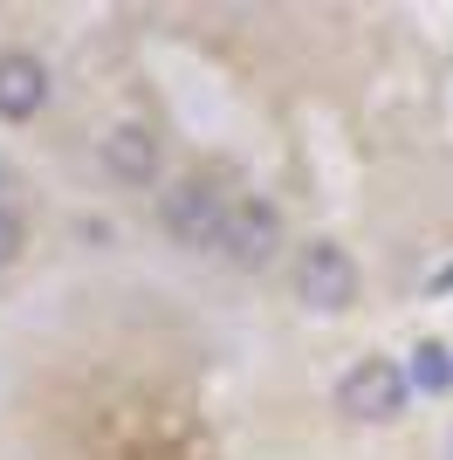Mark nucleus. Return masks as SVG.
Here are the masks:
<instances>
[{"instance_id": "nucleus-3", "label": "nucleus", "mask_w": 453, "mask_h": 460, "mask_svg": "<svg viewBox=\"0 0 453 460\" xmlns=\"http://www.w3.org/2000/svg\"><path fill=\"white\" fill-rule=\"evenodd\" d=\"M296 303L323 309V316H337V309L358 303V261H351V248L309 241V248L296 254Z\"/></svg>"}, {"instance_id": "nucleus-6", "label": "nucleus", "mask_w": 453, "mask_h": 460, "mask_svg": "<svg viewBox=\"0 0 453 460\" xmlns=\"http://www.w3.org/2000/svg\"><path fill=\"white\" fill-rule=\"evenodd\" d=\"M41 103H49V62L28 49H0V117L28 124Z\"/></svg>"}, {"instance_id": "nucleus-5", "label": "nucleus", "mask_w": 453, "mask_h": 460, "mask_svg": "<svg viewBox=\"0 0 453 460\" xmlns=\"http://www.w3.org/2000/svg\"><path fill=\"white\" fill-rule=\"evenodd\" d=\"M96 165L117 186H151L158 179V137L145 124H111V131H96Z\"/></svg>"}, {"instance_id": "nucleus-4", "label": "nucleus", "mask_w": 453, "mask_h": 460, "mask_svg": "<svg viewBox=\"0 0 453 460\" xmlns=\"http://www.w3.org/2000/svg\"><path fill=\"white\" fill-rule=\"evenodd\" d=\"M282 241H289V227H282V213L268 207V199H234L226 207V227H220V261H234V269H268L275 254H282Z\"/></svg>"}, {"instance_id": "nucleus-10", "label": "nucleus", "mask_w": 453, "mask_h": 460, "mask_svg": "<svg viewBox=\"0 0 453 460\" xmlns=\"http://www.w3.org/2000/svg\"><path fill=\"white\" fill-rule=\"evenodd\" d=\"M0 186H7V165H0Z\"/></svg>"}, {"instance_id": "nucleus-1", "label": "nucleus", "mask_w": 453, "mask_h": 460, "mask_svg": "<svg viewBox=\"0 0 453 460\" xmlns=\"http://www.w3.org/2000/svg\"><path fill=\"white\" fill-rule=\"evenodd\" d=\"M226 199L220 186H207V179H172L165 192H158V227L179 241V248H200L213 254L220 248V227H226Z\"/></svg>"}, {"instance_id": "nucleus-8", "label": "nucleus", "mask_w": 453, "mask_h": 460, "mask_svg": "<svg viewBox=\"0 0 453 460\" xmlns=\"http://www.w3.org/2000/svg\"><path fill=\"white\" fill-rule=\"evenodd\" d=\"M21 241H28V227H21V213L14 207H0V269L21 254Z\"/></svg>"}, {"instance_id": "nucleus-7", "label": "nucleus", "mask_w": 453, "mask_h": 460, "mask_svg": "<svg viewBox=\"0 0 453 460\" xmlns=\"http://www.w3.org/2000/svg\"><path fill=\"white\" fill-rule=\"evenodd\" d=\"M405 378H413V392H453V350L447 344H419L413 365H405Z\"/></svg>"}, {"instance_id": "nucleus-2", "label": "nucleus", "mask_w": 453, "mask_h": 460, "mask_svg": "<svg viewBox=\"0 0 453 460\" xmlns=\"http://www.w3.org/2000/svg\"><path fill=\"white\" fill-rule=\"evenodd\" d=\"M405 399H413V378H405L398 358H364V365H351L343 385H337V412L343 420H364V426L398 420Z\"/></svg>"}, {"instance_id": "nucleus-9", "label": "nucleus", "mask_w": 453, "mask_h": 460, "mask_svg": "<svg viewBox=\"0 0 453 460\" xmlns=\"http://www.w3.org/2000/svg\"><path fill=\"white\" fill-rule=\"evenodd\" d=\"M426 296H453V261H447L440 275H426Z\"/></svg>"}]
</instances>
